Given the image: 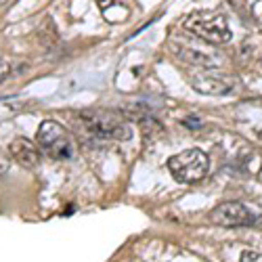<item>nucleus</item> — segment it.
<instances>
[{"label":"nucleus","instance_id":"1","mask_svg":"<svg viewBox=\"0 0 262 262\" xmlns=\"http://www.w3.org/2000/svg\"><path fill=\"white\" fill-rule=\"evenodd\" d=\"M170 53L183 61L189 68H212V70H223L227 65V57L214 49L210 42L198 38V36H187V34H174L168 40Z\"/></svg>","mask_w":262,"mask_h":262},{"label":"nucleus","instance_id":"2","mask_svg":"<svg viewBox=\"0 0 262 262\" xmlns=\"http://www.w3.org/2000/svg\"><path fill=\"white\" fill-rule=\"evenodd\" d=\"M78 122L80 126L86 130L89 135L97 137V139H114V141H130L133 137V130L130 126L116 114L112 112H80L78 114Z\"/></svg>","mask_w":262,"mask_h":262},{"label":"nucleus","instance_id":"3","mask_svg":"<svg viewBox=\"0 0 262 262\" xmlns=\"http://www.w3.org/2000/svg\"><path fill=\"white\" fill-rule=\"evenodd\" d=\"M185 30L210 45H227L233 38L231 26L221 13H195L185 19Z\"/></svg>","mask_w":262,"mask_h":262},{"label":"nucleus","instance_id":"4","mask_svg":"<svg viewBox=\"0 0 262 262\" xmlns=\"http://www.w3.org/2000/svg\"><path fill=\"white\" fill-rule=\"evenodd\" d=\"M208 166H210V160L206 156V151L198 147L185 149L168 160V170L174 177V181L185 183V185H193L202 181L208 172Z\"/></svg>","mask_w":262,"mask_h":262},{"label":"nucleus","instance_id":"5","mask_svg":"<svg viewBox=\"0 0 262 262\" xmlns=\"http://www.w3.org/2000/svg\"><path fill=\"white\" fill-rule=\"evenodd\" d=\"M36 141L40 149L53 160H70L76 154V145L70 133L59 122H53V120L40 124L36 133Z\"/></svg>","mask_w":262,"mask_h":262},{"label":"nucleus","instance_id":"6","mask_svg":"<svg viewBox=\"0 0 262 262\" xmlns=\"http://www.w3.org/2000/svg\"><path fill=\"white\" fill-rule=\"evenodd\" d=\"M185 74L193 91L212 97L229 95L237 82L235 76H229L223 70H212V68H189Z\"/></svg>","mask_w":262,"mask_h":262},{"label":"nucleus","instance_id":"7","mask_svg":"<svg viewBox=\"0 0 262 262\" xmlns=\"http://www.w3.org/2000/svg\"><path fill=\"white\" fill-rule=\"evenodd\" d=\"M210 223L218 225V227H246L252 225L256 221L254 212L239 204V202H225V204H218L212 212H210Z\"/></svg>","mask_w":262,"mask_h":262},{"label":"nucleus","instance_id":"8","mask_svg":"<svg viewBox=\"0 0 262 262\" xmlns=\"http://www.w3.org/2000/svg\"><path fill=\"white\" fill-rule=\"evenodd\" d=\"M9 151H11L13 160H15L19 166L28 168V170L38 168V166H40V162H42L40 147H38L34 141L26 139V137H17V139H13V141H11Z\"/></svg>","mask_w":262,"mask_h":262},{"label":"nucleus","instance_id":"9","mask_svg":"<svg viewBox=\"0 0 262 262\" xmlns=\"http://www.w3.org/2000/svg\"><path fill=\"white\" fill-rule=\"evenodd\" d=\"M99 7L103 11V15L114 21V24H120V21L126 19V15L130 13L128 5L124 3V0H99Z\"/></svg>","mask_w":262,"mask_h":262},{"label":"nucleus","instance_id":"10","mask_svg":"<svg viewBox=\"0 0 262 262\" xmlns=\"http://www.w3.org/2000/svg\"><path fill=\"white\" fill-rule=\"evenodd\" d=\"M11 74H13V65H11V61L5 59V57H0V84H3Z\"/></svg>","mask_w":262,"mask_h":262},{"label":"nucleus","instance_id":"11","mask_svg":"<svg viewBox=\"0 0 262 262\" xmlns=\"http://www.w3.org/2000/svg\"><path fill=\"white\" fill-rule=\"evenodd\" d=\"M242 262H262V254H258V252H244L242 254Z\"/></svg>","mask_w":262,"mask_h":262},{"label":"nucleus","instance_id":"12","mask_svg":"<svg viewBox=\"0 0 262 262\" xmlns=\"http://www.w3.org/2000/svg\"><path fill=\"white\" fill-rule=\"evenodd\" d=\"M9 168H11V162H9V158L0 151V174H5V172H9Z\"/></svg>","mask_w":262,"mask_h":262},{"label":"nucleus","instance_id":"13","mask_svg":"<svg viewBox=\"0 0 262 262\" xmlns=\"http://www.w3.org/2000/svg\"><path fill=\"white\" fill-rule=\"evenodd\" d=\"M256 15H258V19L262 21V3H258V5H256Z\"/></svg>","mask_w":262,"mask_h":262},{"label":"nucleus","instance_id":"14","mask_svg":"<svg viewBox=\"0 0 262 262\" xmlns=\"http://www.w3.org/2000/svg\"><path fill=\"white\" fill-rule=\"evenodd\" d=\"M258 181L262 183V168H260V172H258Z\"/></svg>","mask_w":262,"mask_h":262},{"label":"nucleus","instance_id":"15","mask_svg":"<svg viewBox=\"0 0 262 262\" xmlns=\"http://www.w3.org/2000/svg\"><path fill=\"white\" fill-rule=\"evenodd\" d=\"M5 3H9V0H0V7H3V5H5Z\"/></svg>","mask_w":262,"mask_h":262}]
</instances>
